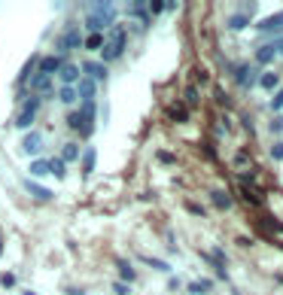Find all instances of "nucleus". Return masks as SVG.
<instances>
[{
    "mask_svg": "<svg viewBox=\"0 0 283 295\" xmlns=\"http://www.w3.org/2000/svg\"><path fill=\"white\" fill-rule=\"evenodd\" d=\"M116 3H92L88 6V18H85V28L92 33H104V28H113L116 21Z\"/></svg>",
    "mask_w": 283,
    "mask_h": 295,
    "instance_id": "f257e3e1",
    "label": "nucleus"
},
{
    "mask_svg": "<svg viewBox=\"0 0 283 295\" xmlns=\"http://www.w3.org/2000/svg\"><path fill=\"white\" fill-rule=\"evenodd\" d=\"M125 28H110V33H104V46H100V64H107V61H116L122 49H125Z\"/></svg>",
    "mask_w": 283,
    "mask_h": 295,
    "instance_id": "f03ea898",
    "label": "nucleus"
},
{
    "mask_svg": "<svg viewBox=\"0 0 283 295\" xmlns=\"http://www.w3.org/2000/svg\"><path fill=\"white\" fill-rule=\"evenodd\" d=\"M274 58H283V37L274 40V43H265V46H259V52H256V61H259V64H271Z\"/></svg>",
    "mask_w": 283,
    "mask_h": 295,
    "instance_id": "7ed1b4c3",
    "label": "nucleus"
},
{
    "mask_svg": "<svg viewBox=\"0 0 283 295\" xmlns=\"http://www.w3.org/2000/svg\"><path fill=\"white\" fill-rule=\"evenodd\" d=\"M37 110H40V98H31L28 104H25V110L18 113L16 125H18V128H31V125H33V119H37Z\"/></svg>",
    "mask_w": 283,
    "mask_h": 295,
    "instance_id": "20e7f679",
    "label": "nucleus"
},
{
    "mask_svg": "<svg viewBox=\"0 0 283 295\" xmlns=\"http://www.w3.org/2000/svg\"><path fill=\"white\" fill-rule=\"evenodd\" d=\"M83 73L92 82H107V64H100V61H83Z\"/></svg>",
    "mask_w": 283,
    "mask_h": 295,
    "instance_id": "39448f33",
    "label": "nucleus"
},
{
    "mask_svg": "<svg viewBox=\"0 0 283 295\" xmlns=\"http://www.w3.org/2000/svg\"><path fill=\"white\" fill-rule=\"evenodd\" d=\"M73 92H76V100H95V95H98V82H92V79H79V82L73 85Z\"/></svg>",
    "mask_w": 283,
    "mask_h": 295,
    "instance_id": "423d86ee",
    "label": "nucleus"
},
{
    "mask_svg": "<svg viewBox=\"0 0 283 295\" xmlns=\"http://www.w3.org/2000/svg\"><path fill=\"white\" fill-rule=\"evenodd\" d=\"M83 46V37H79V31H64L58 37V52H70V49H79Z\"/></svg>",
    "mask_w": 283,
    "mask_h": 295,
    "instance_id": "0eeeda50",
    "label": "nucleus"
},
{
    "mask_svg": "<svg viewBox=\"0 0 283 295\" xmlns=\"http://www.w3.org/2000/svg\"><path fill=\"white\" fill-rule=\"evenodd\" d=\"M21 149H25L28 155H40V149H43V134H40V131L25 134V140H21Z\"/></svg>",
    "mask_w": 283,
    "mask_h": 295,
    "instance_id": "6e6552de",
    "label": "nucleus"
},
{
    "mask_svg": "<svg viewBox=\"0 0 283 295\" xmlns=\"http://www.w3.org/2000/svg\"><path fill=\"white\" fill-rule=\"evenodd\" d=\"M67 125H70L73 131H79V134H83V137H92V131H95V125H88V122H85L83 116H79L76 110L70 113V116H67Z\"/></svg>",
    "mask_w": 283,
    "mask_h": 295,
    "instance_id": "1a4fd4ad",
    "label": "nucleus"
},
{
    "mask_svg": "<svg viewBox=\"0 0 283 295\" xmlns=\"http://www.w3.org/2000/svg\"><path fill=\"white\" fill-rule=\"evenodd\" d=\"M234 79H237V85H253L256 82V67L250 64H241V67H234Z\"/></svg>",
    "mask_w": 283,
    "mask_h": 295,
    "instance_id": "9d476101",
    "label": "nucleus"
},
{
    "mask_svg": "<svg viewBox=\"0 0 283 295\" xmlns=\"http://www.w3.org/2000/svg\"><path fill=\"white\" fill-rule=\"evenodd\" d=\"M61 64H64L61 55H49V58H43V61H40V73H43V76H52V73H58V70H61Z\"/></svg>",
    "mask_w": 283,
    "mask_h": 295,
    "instance_id": "9b49d317",
    "label": "nucleus"
},
{
    "mask_svg": "<svg viewBox=\"0 0 283 295\" xmlns=\"http://www.w3.org/2000/svg\"><path fill=\"white\" fill-rule=\"evenodd\" d=\"M58 79H61L64 85H76V82H79V67H76V64H61Z\"/></svg>",
    "mask_w": 283,
    "mask_h": 295,
    "instance_id": "f8f14e48",
    "label": "nucleus"
},
{
    "mask_svg": "<svg viewBox=\"0 0 283 295\" xmlns=\"http://www.w3.org/2000/svg\"><path fill=\"white\" fill-rule=\"evenodd\" d=\"M244 13H237V16H232L229 18V28L232 31H241V28H247L250 25V16H253V6H241Z\"/></svg>",
    "mask_w": 283,
    "mask_h": 295,
    "instance_id": "ddd939ff",
    "label": "nucleus"
},
{
    "mask_svg": "<svg viewBox=\"0 0 283 295\" xmlns=\"http://www.w3.org/2000/svg\"><path fill=\"white\" fill-rule=\"evenodd\" d=\"M259 31H262V33H271V31H283V13H277V16H268L265 21H259Z\"/></svg>",
    "mask_w": 283,
    "mask_h": 295,
    "instance_id": "4468645a",
    "label": "nucleus"
},
{
    "mask_svg": "<svg viewBox=\"0 0 283 295\" xmlns=\"http://www.w3.org/2000/svg\"><path fill=\"white\" fill-rule=\"evenodd\" d=\"M25 192H31L33 198H40V201H52V192L49 189H43V186H37L33 180H25Z\"/></svg>",
    "mask_w": 283,
    "mask_h": 295,
    "instance_id": "2eb2a0df",
    "label": "nucleus"
},
{
    "mask_svg": "<svg viewBox=\"0 0 283 295\" xmlns=\"http://www.w3.org/2000/svg\"><path fill=\"white\" fill-rule=\"evenodd\" d=\"M210 201L216 204L219 210H229V207H232V195H229V192H222V189H213V192H210Z\"/></svg>",
    "mask_w": 283,
    "mask_h": 295,
    "instance_id": "dca6fc26",
    "label": "nucleus"
},
{
    "mask_svg": "<svg viewBox=\"0 0 283 295\" xmlns=\"http://www.w3.org/2000/svg\"><path fill=\"white\" fill-rule=\"evenodd\" d=\"M79 116H83L88 125H95V113H98V104H95V100H85V104H79Z\"/></svg>",
    "mask_w": 283,
    "mask_h": 295,
    "instance_id": "f3484780",
    "label": "nucleus"
},
{
    "mask_svg": "<svg viewBox=\"0 0 283 295\" xmlns=\"http://www.w3.org/2000/svg\"><path fill=\"white\" fill-rule=\"evenodd\" d=\"M31 88H33V92H49V88H52V76L37 73V76L31 79Z\"/></svg>",
    "mask_w": 283,
    "mask_h": 295,
    "instance_id": "a211bd4d",
    "label": "nucleus"
},
{
    "mask_svg": "<svg viewBox=\"0 0 283 295\" xmlns=\"http://www.w3.org/2000/svg\"><path fill=\"white\" fill-rule=\"evenodd\" d=\"M116 268H119V274H122V280L125 283H131V280H137V274H134V268L125 262V259H116Z\"/></svg>",
    "mask_w": 283,
    "mask_h": 295,
    "instance_id": "6ab92c4d",
    "label": "nucleus"
},
{
    "mask_svg": "<svg viewBox=\"0 0 283 295\" xmlns=\"http://www.w3.org/2000/svg\"><path fill=\"white\" fill-rule=\"evenodd\" d=\"M76 158H79V146L76 143H67L64 149H61V162L67 164V162H76Z\"/></svg>",
    "mask_w": 283,
    "mask_h": 295,
    "instance_id": "aec40b11",
    "label": "nucleus"
},
{
    "mask_svg": "<svg viewBox=\"0 0 283 295\" xmlns=\"http://www.w3.org/2000/svg\"><path fill=\"white\" fill-rule=\"evenodd\" d=\"M259 85H262V88H268V92H274V88L280 85V79H277V73H262Z\"/></svg>",
    "mask_w": 283,
    "mask_h": 295,
    "instance_id": "412c9836",
    "label": "nucleus"
},
{
    "mask_svg": "<svg viewBox=\"0 0 283 295\" xmlns=\"http://www.w3.org/2000/svg\"><path fill=\"white\" fill-rule=\"evenodd\" d=\"M83 46L85 49H100L104 46V33H88V37L83 40Z\"/></svg>",
    "mask_w": 283,
    "mask_h": 295,
    "instance_id": "4be33fe9",
    "label": "nucleus"
},
{
    "mask_svg": "<svg viewBox=\"0 0 283 295\" xmlns=\"http://www.w3.org/2000/svg\"><path fill=\"white\" fill-rule=\"evenodd\" d=\"M31 174H33V177H46V174H49V162H43V158L31 162Z\"/></svg>",
    "mask_w": 283,
    "mask_h": 295,
    "instance_id": "5701e85b",
    "label": "nucleus"
},
{
    "mask_svg": "<svg viewBox=\"0 0 283 295\" xmlns=\"http://www.w3.org/2000/svg\"><path fill=\"white\" fill-rule=\"evenodd\" d=\"M58 100H61V104H76V92H73V85H64L61 92H58Z\"/></svg>",
    "mask_w": 283,
    "mask_h": 295,
    "instance_id": "b1692460",
    "label": "nucleus"
},
{
    "mask_svg": "<svg viewBox=\"0 0 283 295\" xmlns=\"http://www.w3.org/2000/svg\"><path fill=\"white\" fill-rule=\"evenodd\" d=\"M210 286H213L210 280H195V283H189V292H192V295H198V292H210Z\"/></svg>",
    "mask_w": 283,
    "mask_h": 295,
    "instance_id": "393cba45",
    "label": "nucleus"
},
{
    "mask_svg": "<svg viewBox=\"0 0 283 295\" xmlns=\"http://www.w3.org/2000/svg\"><path fill=\"white\" fill-rule=\"evenodd\" d=\"M95 162H98V152H95V149H85V152H83V167H85V174L95 167Z\"/></svg>",
    "mask_w": 283,
    "mask_h": 295,
    "instance_id": "a878e982",
    "label": "nucleus"
},
{
    "mask_svg": "<svg viewBox=\"0 0 283 295\" xmlns=\"http://www.w3.org/2000/svg\"><path fill=\"white\" fill-rule=\"evenodd\" d=\"M64 171H67V167H64V162H61V158H52V162H49V174H55V177H64Z\"/></svg>",
    "mask_w": 283,
    "mask_h": 295,
    "instance_id": "bb28decb",
    "label": "nucleus"
},
{
    "mask_svg": "<svg viewBox=\"0 0 283 295\" xmlns=\"http://www.w3.org/2000/svg\"><path fill=\"white\" fill-rule=\"evenodd\" d=\"M143 262H146V265H152V268H158V271H167V262H162V259H152V256H143Z\"/></svg>",
    "mask_w": 283,
    "mask_h": 295,
    "instance_id": "cd10ccee",
    "label": "nucleus"
},
{
    "mask_svg": "<svg viewBox=\"0 0 283 295\" xmlns=\"http://www.w3.org/2000/svg\"><path fill=\"white\" fill-rule=\"evenodd\" d=\"M171 116H174V119H177V122H186V119H189V113H186V110H183V107H180V104H177V107H174V110H171Z\"/></svg>",
    "mask_w": 283,
    "mask_h": 295,
    "instance_id": "c85d7f7f",
    "label": "nucleus"
},
{
    "mask_svg": "<svg viewBox=\"0 0 283 295\" xmlns=\"http://www.w3.org/2000/svg\"><path fill=\"white\" fill-rule=\"evenodd\" d=\"M0 286L13 289V286H16V274H0Z\"/></svg>",
    "mask_w": 283,
    "mask_h": 295,
    "instance_id": "c756f323",
    "label": "nucleus"
},
{
    "mask_svg": "<svg viewBox=\"0 0 283 295\" xmlns=\"http://www.w3.org/2000/svg\"><path fill=\"white\" fill-rule=\"evenodd\" d=\"M280 107H283V88H280V92L274 95V100H271V110H274V113H277Z\"/></svg>",
    "mask_w": 283,
    "mask_h": 295,
    "instance_id": "7c9ffc66",
    "label": "nucleus"
},
{
    "mask_svg": "<svg viewBox=\"0 0 283 295\" xmlns=\"http://www.w3.org/2000/svg\"><path fill=\"white\" fill-rule=\"evenodd\" d=\"M271 155H274V162H283V143H274V149H271Z\"/></svg>",
    "mask_w": 283,
    "mask_h": 295,
    "instance_id": "2f4dec72",
    "label": "nucleus"
},
{
    "mask_svg": "<svg viewBox=\"0 0 283 295\" xmlns=\"http://www.w3.org/2000/svg\"><path fill=\"white\" fill-rule=\"evenodd\" d=\"M158 162L162 164H174V155L171 152H158Z\"/></svg>",
    "mask_w": 283,
    "mask_h": 295,
    "instance_id": "473e14b6",
    "label": "nucleus"
},
{
    "mask_svg": "<svg viewBox=\"0 0 283 295\" xmlns=\"http://www.w3.org/2000/svg\"><path fill=\"white\" fill-rule=\"evenodd\" d=\"M186 100H189V104H195V100H198V92H195V88H189V92H186Z\"/></svg>",
    "mask_w": 283,
    "mask_h": 295,
    "instance_id": "72a5a7b5",
    "label": "nucleus"
},
{
    "mask_svg": "<svg viewBox=\"0 0 283 295\" xmlns=\"http://www.w3.org/2000/svg\"><path fill=\"white\" fill-rule=\"evenodd\" d=\"M271 131H283V119H274V122H271Z\"/></svg>",
    "mask_w": 283,
    "mask_h": 295,
    "instance_id": "f704fd0d",
    "label": "nucleus"
},
{
    "mask_svg": "<svg viewBox=\"0 0 283 295\" xmlns=\"http://www.w3.org/2000/svg\"><path fill=\"white\" fill-rule=\"evenodd\" d=\"M25 295H37V292H25Z\"/></svg>",
    "mask_w": 283,
    "mask_h": 295,
    "instance_id": "c9c22d12",
    "label": "nucleus"
}]
</instances>
